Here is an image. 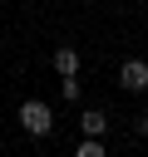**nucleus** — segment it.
<instances>
[{
	"label": "nucleus",
	"mask_w": 148,
	"mask_h": 157,
	"mask_svg": "<svg viewBox=\"0 0 148 157\" xmlns=\"http://www.w3.org/2000/svg\"><path fill=\"white\" fill-rule=\"evenodd\" d=\"M20 128H25L30 137H49V132H54V108H49L44 98H25V103H20Z\"/></svg>",
	"instance_id": "nucleus-1"
},
{
	"label": "nucleus",
	"mask_w": 148,
	"mask_h": 157,
	"mask_svg": "<svg viewBox=\"0 0 148 157\" xmlns=\"http://www.w3.org/2000/svg\"><path fill=\"white\" fill-rule=\"evenodd\" d=\"M118 88H123V93H143V88H148V59H123Z\"/></svg>",
	"instance_id": "nucleus-2"
},
{
	"label": "nucleus",
	"mask_w": 148,
	"mask_h": 157,
	"mask_svg": "<svg viewBox=\"0 0 148 157\" xmlns=\"http://www.w3.org/2000/svg\"><path fill=\"white\" fill-rule=\"evenodd\" d=\"M49 64H54V74H59V78H69V74H79V64H84V59H79V49H74V44H59V49L49 54Z\"/></svg>",
	"instance_id": "nucleus-3"
},
{
	"label": "nucleus",
	"mask_w": 148,
	"mask_h": 157,
	"mask_svg": "<svg viewBox=\"0 0 148 157\" xmlns=\"http://www.w3.org/2000/svg\"><path fill=\"white\" fill-rule=\"evenodd\" d=\"M79 128H84V137H109V113L104 108H84L79 113Z\"/></svg>",
	"instance_id": "nucleus-4"
},
{
	"label": "nucleus",
	"mask_w": 148,
	"mask_h": 157,
	"mask_svg": "<svg viewBox=\"0 0 148 157\" xmlns=\"http://www.w3.org/2000/svg\"><path fill=\"white\" fill-rule=\"evenodd\" d=\"M74 157H109V142H104V137H84V142L74 147Z\"/></svg>",
	"instance_id": "nucleus-5"
},
{
	"label": "nucleus",
	"mask_w": 148,
	"mask_h": 157,
	"mask_svg": "<svg viewBox=\"0 0 148 157\" xmlns=\"http://www.w3.org/2000/svg\"><path fill=\"white\" fill-rule=\"evenodd\" d=\"M79 93H84V83H79V74H69V78H59V98H64V103H79Z\"/></svg>",
	"instance_id": "nucleus-6"
},
{
	"label": "nucleus",
	"mask_w": 148,
	"mask_h": 157,
	"mask_svg": "<svg viewBox=\"0 0 148 157\" xmlns=\"http://www.w3.org/2000/svg\"><path fill=\"white\" fill-rule=\"evenodd\" d=\"M138 132H143V137H148V113H143V118H138Z\"/></svg>",
	"instance_id": "nucleus-7"
}]
</instances>
